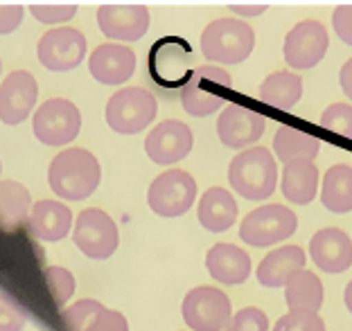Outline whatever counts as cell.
<instances>
[{"label":"cell","mask_w":352,"mask_h":331,"mask_svg":"<svg viewBox=\"0 0 352 331\" xmlns=\"http://www.w3.org/2000/svg\"><path fill=\"white\" fill-rule=\"evenodd\" d=\"M50 190L61 201H84L98 192L102 183V165L84 147L59 151L47 167Z\"/></svg>","instance_id":"1"},{"label":"cell","mask_w":352,"mask_h":331,"mask_svg":"<svg viewBox=\"0 0 352 331\" xmlns=\"http://www.w3.org/2000/svg\"><path fill=\"white\" fill-rule=\"evenodd\" d=\"M278 163L267 147L239 151L228 165V183L246 201H267L278 187Z\"/></svg>","instance_id":"2"},{"label":"cell","mask_w":352,"mask_h":331,"mask_svg":"<svg viewBox=\"0 0 352 331\" xmlns=\"http://www.w3.org/2000/svg\"><path fill=\"white\" fill-rule=\"evenodd\" d=\"M255 50V32L249 23L223 16L208 23L201 32V54L219 66H235L246 61Z\"/></svg>","instance_id":"3"},{"label":"cell","mask_w":352,"mask_h":331,"mask_svg":"<svg viewBox=\"0 0 352 331\" xmlns=\"http://www.w3.org/2000/svg\"><path fill=\"white\" fill-rule=\"evenodd\" d=\"M233 86V77L226 68L199 66L192 70L188 82L181 88V106L192 117H208L226 104V95Z\"/></svg>","instance_id":"4"},{"label":"cell","mask_w":352,"mask_h":331,"mask_svg":"<svg viewBox=\"0 0 352 331\" xmlns=\"http://www.w3.org/2000/svg\"><path fill=\"white\" fill-rule=\"evenodd\" d=\"M158 102L147 88L126 86L113 93L107 102V124L120 135H135L156 119Z\"/></svg>","instance_id":"5"},{"label":"cell","mask_w":352,"mask_h":331,"mask_svg":"<svg viewBox=\"0 0 352 331\" xmlns=\"http://www.w3.org/2000/svg\"><path fill=\"white\" fill-rule=\"evenodd\" d=\"M298 230V216L287 205L267 203L255 207L239 223V239L253 248H271Z\"/></svg>","instance_id":"6"},{"label":"cell","mask_w":352,"mask_h":331,"mask_svg":"<svg viewBox=\"0 0 352 331\" xmlns=\"http://www.w3.org/2000/svg\"><path fill=\"white\" fill-rule=\"evenodd\" d=\"M32 131L45 147H66L82 131V113L66 97H50L34 111Z\"/></svg>","instance_id":"7"},{"label":"cell","mask_w":352,"mask_h":331,"mask_svg":"<svg viewBox=\"0 0 352 331\" xmlns=\"http://www.w3.org/2000/svg\"><path fill=\"white\" fill-rule=\"evenodd\" d=\"M181 316L192 331H226L233 304L217 286H195L183 297Z\"/></svg>","instance_id":"8"},{"label":"cell","mask_w":352,"mask_h":331,"mask_svg":"<svg viewBox=\"0 0 352 331\" xmlns=\"http://www.w3.org/2000/svg\"><path fill=\"white\" fill-rule=\"evenodd\" d=\"M197 201V181L186 169H167L151 181L147 190V205L156 216L176 219L183 216Z\"/></svg>","instance_id":"9"},{"label":"cell","mask_w":352,"mask_h":331,"mask_svg":"<svg viewBox=\"0 0 352 331\" xmlns=\"http://www.w3.org/2000/svg\"><path fill=\"white\" fill-rule=\"evenodd\" d=\"M73 241L88 260L104 262L116 255L120 246V230L104 209L86 207L75 219Z\"/></svg>","instance_id":"10"},{"label":"cell","mask_w":352,"mask_h":331,"mask_svg":"<svg viewBox=\"0 0 352 331\" xmlns=\"http://www.w3.org/2000/svg\"><path fill=\"white\" fill-rule=\"evenodd\" d=\"M330 50V34L321 21H300L287 32L283 43L285 63L296 70H311Z\"/></svg>","instance_id":"11"},{"label":"cell","mask_w":352,"mask_h":331,"mask_svg":"<svg viewBox=\"0 0 352 331\" xmlns=\"http://www.w3.org/2000/svg\"><path fill=\"white\" fill-rule=\"evenodd\" d=\"M86 36L77 27H52L38 38V63L50 72H70L86 59Z\"/></svg>","instance_id":"12"},{"label":"cell","mask_w":352,"mask_h":331,"mask_svg":"<svg viewBox=\"0 0 352 331\" xmlns=\"http://www.w3.org/2000/svg\"><path fill=\"white\" fill-rule=\"evenodd\" d=\"M192 47L179 36H165L149 52V75L161 88H183L192 75Z\"/></svg>","instance_id":"13"},{"label":"cell","mask_w":352,"mask_h":331,"mask_svg":"<svg viewBox=\"0 0 352 331\" xmlns=\"http://www.w3.org/2000/svg\"><path fill=\"white\" fill-rule=\"evenodd\" d=\"M192 147H195V135H192V128L181 119L158 122L145 138V153L151 163L161 167L181 163L183 158L190 156Z\"/></svg>","instance_id":"14"},{"label":"cell","mask_w":352,"mask_h":331,"mask_svg":"<svg viewBox=\"0 0 352 331\" xmlns=\"http://www.w3.org/2000/svg\"><path fill=\"white\" fill-rule=\"evenodd\" d=\"M267 128V117L242 104H228L217 117V135L223 147L246 151L262 138Z\"/></svg>","instance_id":"15"},{"label":"cell","mask_w":352,"mask_h":331,"mask_svg":"<svg viewBox=\"0 0 352 331\" xmlns=\"http://www.w3.org/2000/svg\"><path fill=\"white\" fill-rule=\"evenodd\" d=\"M38 100V84L30 70H14L0 84V122L16 126L32 115Z\"/></svg>","instance_id":"16"},{"label":"cell","mask_w":352,"mask_h":331,"mask_svg":"<svg viewBox=\"0 0 352 331\" xmlns=\"http://www.w3.org/2000/svg\"><path fill=\"white\" fill-rule=\"evenodd\" d=\"M151 14L145 5H102L98 10L100 32L113 43H133L147 34Z\"/></svg>","instance_id":"17"},{"label":"cell","mask_w":352,"mask_h":331,"mask_svg":"<svg viewBox=\"0 0 352 331\" xmlns=\"http://www.w3.org/2000/svg\"><path fill=\"white\" fill-rule=\"evenodd\" d=\"M138 59L131 47L122 43H102L88 56L91 77L102 86H122L133 77Z\"/></svg>","instance_id":"18"},{"label":"cell","mask_w":352,"mask_h":331,"mask_svg":"<svg viewBox=\"0 0 352 331\" xmlns=\"http://www.w3.org/2000/svg\"><path fill=\"white\" fill-rule=\"evenodd\" d=\"M309 257L323 273H346L352 266V239L341 228H323L309 239Z\"/></svg>","instance_id":"19"},{"label":"cell","mask_w":352,"mask_h":331,"mask_svg":"<svg viewBox=\"0 0 352 331\" xmlns=\"http://www.w3.org/2000/svg\"><path fill=\"white\" fill-rule=\"evenodd\" d=\"M66 331H129V322L116 309L84 297L63 309Z\"/></svg>","instance_id":"20"},{"label":"cell","mask_w":352,"mask_h":331,"mask_svg":"<svg viewBox=\"0 0 352 331\" xmlns=\"http://www.w3.org/2000/svg\"><path fill=\"white\" fill-rule=\"evenodd\" d=\"M28 230L45 244L66 239L68 232H73V209L54 198L36 201L28 214Z\"/></svg>","instance_id":"21"},{"label":"cell","mask_w":352,"mask_h":331,"mask_svg":"<svg viewBox=\"0 0 352 331\" xmlns=\"http://www.w3.org/2000/svg\"><path fill=\"white\" fill-rule=\"evenodd\" d=\"M251 257L235 244H214L206 255V269L217 284L239 286L251 277Z\"/></svg>","instance_id":"22"},{"label":"cell","mask_w":352,"mask_h":331,"mask_svg":"<svg viewBox=\"0 0 352 331\" xmlns=\"http://www.w3.org/2000/svg\"><path fill=\"white\" fill-rule=\"evenodd\" d=\"M305 262H307V255L300 246H294V244L280 246L271 250L260 262L255 275H258V282L262 286L278 288V286H285L287 279H289L294 273L305 269Z\"/></svg>","instance_id":"23"},{"label":"cell","mask_w":352,"mask_h":331,"mask_svg":"<svg viewBox=\"0 0 352 331\" xmlns=\"http://www.w3.org/2000/svg\"><path fill=\"white\" fill-rule=\"evenodd\" d=\"M237 201L228 190L210 187L201 194L197 207V219L208 232H226L237 221Z\"/></svg>","instance_id":"24"},{"label":"cell","mask_w":352,"mask_h":331,"mask_svg":"<svg viewBox=\"0 0 352 331\" xmlns=\"http://www.w3.org/2000/svg\"><path fill=\"white\" fill-rule=\"evenodd\" d=\"M318 169L309 160L285 165L280 174V192L294 205H309L318 194Z\"/></svg>","instance_id":"25"},{"label":"cell","mask_w":352,"mask_h":331,"mask_svg":"<svg viewBox=\"0 0 352 331\" xmlns=\"http://www.w3.org/2000/svg\"><path fill=\"white\" fill-rule=\"evenodd\" d=\"M321 142L316 135H311L307 131H300L296 126L283 124L274 135V156L280 163L289 165V163H300V160H309L314 163V158L318 156Z\"/></svg>","instance_id":"26"},{"label":"cell","mask_w":352,"mask_h":331,"mask_svg":"<svg viewBox=\"0 0 352 331\" xmlns=\"http://www.w3.org/2000/svg\"><path fill=\"white\" fill-rule=\"evenodd\" d=\"M302 97V77L294 70H276L260 86V102L278 111H292Z\"/></svg>","instance_id":"27"},{"label":"cell","mask_w":352,"mask_h":331,"mask_svg":"<svg viewBox=\"0 0 352 331\" xmlns=\"http://www.w3.org/2000/svg\"><path fill=\"white\" fill-rule=\"evenodd\" d=\"M285 300H287V306H289V311L318 313L325 302L323 282L318 279L316 273L305 271V269L294 273L285 284Z\"/></svg>","instance_id":"28"},{"label":"cell","mask_w":352,"mask_h":331,"mask_svg":"<svg viewBox=\"0 0 352 331\" xmlns=\"http://www.w3.org/2000/svg\"><path fill=\"white\" fill-rule=\"evenodd\" d=\"M321 203L332 214L352 212V167L332 165L323 176Z\"/></svg>","instance_id":"29"},{"label":"cell","mask_w":352,"mask_h":331,"mask_svg":"<svg viewBox=\"0 0 352 331\" xmlns=\"http://www.w3.org/2000/svg\"><path fill=\"white\" fill-rule=\"evenodd\" d=\"M32 209V194L19 181H0V228L16 230L28 221Z\"/></svg>","instance_id":"30"},{"label":"cell","mask_w":352,"mask_h":331,"mask_svg":"<svg viewBox=\"0 0 352 331\" xmlns=\"http://www.w3.org/2000/svg\"><path fill=\"white\" fill-rule=\"evenodd\" d=\"M43 279H45L47 290H50L52 300L59 306H63L75 295V286H77L75 275L68 269H63V266H47L43 271Z\"/></svg>","instance_id":"31"},{"label":"cell","mask_w":352,"mask_h":331,"mask_svg":"<svg viewBox=\"0 0 352 331\" xmlns=\"http://www.w3.org/2000/svg\"><path fill=\"white\" fill-rule=\"evenodd\" d=\"M321 128L327 133L341 135V138L352 140V104L334 102L321 115Z\"/></svg>","instance_id":"32"},{"label":"cell","mask_w":352,"mask_h":331,"mask_svg":"<svg viewBox=\"0 0 352 331\" xmlns=\"http://www.w3.org/2000/svg\"><path fill=\"white\" fill-rule=\"evenodd\" d=\"M274 331H327L325 320L318 313L309 311H289L276 320Z\"/></svg>","instance_id":"33"},{"label":"cell","mask_w":352,"mask_h":331,"mask_svg":"<svg viewBox=\"0 0 352 331\" xmlns=\"http://www.w3.org/2000/svg\"><path fill=\"white\" fill-rule=\"evenodd\" d=\"M30 14L34 16L38 23L43 25H54V27H63V23L73 21L77 14V5H30Z\"/></svg>","instance_id":"34"},{"label":"cell","mask_w":352,"mask_h":331,"mask_svg":"<svg viewBox=\"0 0 352 331\" xmlns=\"http://www.w3.org/2000/svg\"><path fill=\"white\" fill-rule=\"evenodd\" d=\"M226 331H269V318L258 306H244L230 318Z\"/></svg>","instance_id":"35"},{"label":"cell","mask_w":352,"mask_h":331,"mask_svg":"<svg viewBox=\"0 0 352 331\" xmlns=\"http://www.w3.org/2000/svg\"><path fill=\"white\" fill-rule=\"evenodd\" d=\"M28 325V311L12 295H0V331H23Z\"/></svg>","instance_id":"36"},{"label":"cell","mask_w":352,"mask_h":331,"mask_svg":"<svg viewBox=\"0 0 352 331\" xmlns=\"http://www.w3.org/2000/svg\"><path fill=\"white\" fill-rule=\"evenodd\" d=\"M332 27L343 43L352 47V5H339L332 14Z\"/></svg>","instance_id":"37"},{"label":"cell","mask_w":352,"mask_h":331,"mask_svg":"<svg viewBox=\"0 0 352 331\" xmlns=\"http://www.w3.org/2000/svg\"><path fill=\"white\" fill-rule=\"evenodd\" d=\"M25 10L23 5H0V34H12L21 27Z\"/></svg>","instance_id":"38"},{"label":"cell","mask_w":352,"mask_h":331,"mask_svg":"<svg viewBox=\"0 0 352 331\" xmlns=\"http://www.w3.org/2000/svg\"><path fill=\"white\" fill-rule=\"evenodd\" d=\"M228 10L233 12V14H237V16H246V19H253V16H260V14H264L269 10V5L267 3H246V5H242V3H235V5H228Z\"/></svg>","instance_id":"39"},{"label":"cell","mask_w":352,"mask_h":331,"mask_svg":"<svg viewBox=\"0 0 352 331\" xmlns=\"http://www.w3.org/2000/svg\"><path fill=\"white\" fill-rule=\"evenodd\" d=\"M339 86H341L343 95L352 102V56L343 63L341 70H339Z\"/></svg>","instance_id":"40"},{"label":"cell","mask_w":352,"mask_h":331,"mask_svg":"<svg viewBox=\"0 0 352 331\" xmlns=\"http://www.w3.org/2000/svg\"><path fill=\"white\" fill-rule=\"evenodd\" d=\"M343 302H346V309L352 313V279L348 282L346 290H343Z\"/></svg>","instance_id":"41"},{"label":"cell","mask_w":352,"mask_h":331,"mask_svg":"<svg viewBox=\"0 0 352 331\" xmlns=\"http://www.w3.org/2000/svg\"><path fill=\"white\" fill-rule=\"evenodd\" d=\"M0 176H3V160H0Z\"/></svg>","instance_id":"42"},{"label":"cell","mask_w":352,"mask_h":331,"mask_svg":"<svg viewBox=\"0 0 352 331\" xmlns=\"http://www.w3.org/2000/svg\"><path fill=\"white\" fill-rule=\"evenodd\" d=\"M0 70H3V61H0Z\"/></svg>","instance_id":"43"}]
</instances>
